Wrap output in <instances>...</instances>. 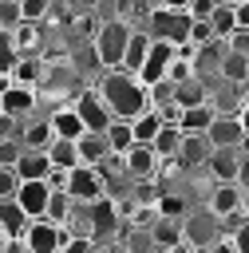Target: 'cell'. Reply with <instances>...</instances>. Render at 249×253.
Listing matches in <instances>:
<instances>
[{
  "label": "cell",
  "mask_w": 249,
  "mask_h": 253,
  "mask_svg": "<svg viewBox=\"0 0 249 253\" xmlns=\"http://www.w3.org/2000/svg\"><path fill=\"white\" fill-rule=\"evenodd\" d=\"M182 229H186V241L198 245V249H209L217 237H225V225H221V217H217L209 206L190 210V213L182 217Z\"/></svg>",
  "instance_id": "5"
},
{
  "label": "cell",
  "mask_w": 249,
  "mask_h": 253,
  "mask_svg": "<svg viewBox=\"0 0 249 253\" xmlns=\"http://www.w3.org/2000/svg\"><path fill=\"white\" fill-rule=\"evenodd\" d=\"M12 36H16V43H20L24 51H36V47H40V24H36V20H24Z\"/></svg>",
  "instance_id": "31"
},
{
  "label": "cell",
  "mask_w": 249,
  "mask_h": 253,
  "mask_svg": "<svg viewBox=\"0 0 249 253\" xmlns=\"http://www.w3.org/2000/svg\"><path fill=\"white\" fill-rule=\"evenodd\" d=\"M71 103H75V111L83 115L87 130H107V126L115 123V111L107 107V99L99 95V87H91V91H79Z\"/></svg>",
  "instance_id": "9"
},
{
  "label": "cell",
  "mask_w": 249,
  "mask_h": 253,
  "mask_svg": "<svg viewBox=\"0 0 249 253\" xmlns=\"http://www.w3.org/2000/svg\"><path fill=\"white\" fill-rule=\"evenodd\" d=\"M59 253H99V241L95 237H67V245Z\"/></svg>",
  "instance_id": "38"
},
{
  "label": "cell",
  "mask_w": 249,
  "mask_h": 253,
  "mask_svg": "<svg viewBox=\"0 0 249 253\" xmlns=\"http://www.w3.org/2000/svg\"><path fill=\"white\" fill-rule=\"evenodd\" d=\"M241 210L249 213V186H241Z\"/></svg>",
  "instance_id": "45"
},
{
  "label": "cell",
  "mask_w": 249,
  "mask_h": 253,
  "mask_svg": "<svg viewBox=\"0 0 249 253\" xmlns=\"http://www.w3.org/2000/svg\"><path fill=\"white\" fill-rule=\"evenodd\" d=\"M221 79L225 83H249V55H241V51H225V59H221Z\"/></svg>",
  "instance_id": "28"
},
{
  "label": "cell",
  "mask_w": 249,
  "mask_h": 253,
  "mask_svg": "<svg viewBox=\"0 0 249 253\" xmlns=\"http://www.w3.org/2000/svg\"><path fill=\"white\" fill-rule=\"evenodd\" d=\"M166 123H170V119H166L162 111L146 107L142 115H134V119H130V126H134V142H154V138H158V130H162Z\"/></svg>",
  "instance_id": "21"
},
{
  "label": "cell",
  "mask_w": 249,
  "mask_h": 253,
  "mask_svg": "<svg viewBox=\"0 0 249 253\" xmlns=\"http://www.w3.org/2000/svg\"><path fill=\"white\" fill-rule=\"evenodd\" d=\"M123 158H126L130 182H154V178H158V170H162V154L154 150V142H134Z\"/></svg>",
  "instance_id": "10"
},
{
  "label": "cell",
  "mask_w": 249,
  "mask_h": 253,
  "mask_svg": "<svg viewBox=\"0 0 249 253\" xmlns=\"http://www.w3.org/2000/svg\"><path fill=\"white\" fill-rule=\"evenodd\" d=\"M79 154H83V162H91V166H103V162L115 154V146H111L107 130H87V134L79 138Z\"/></svg>",
  "instance_id": "18"
},
{
  "label": "cell",
  "mask_w": 249,
  "mask_h": 253,
  "mask_svg": "<svg viewBox=\"0 0 249 253\" xmlns=\"http://www.w3.org/2000/svg\"><path fill=\"white\" fill-rule=\"evenodd\" d=\"M47 154H51L55 170H71V166L83 162V154H79V138H55V142L47 146Z\"/></svg>",
  "instance_id": "24"
},
{
  "label": "cell",
  "mask_w": 249,
  "mask_h": 253,
  "mask_svg": "<svg viewBox=\"0 0 249 253\" xmlns=\"http://www.w3.org/2000/svg\"><path fill=\"white\" fill-rule=\"evenodd\" d=\"M209 40H221L217 28H213V20H194V28H190V47H202V43H209Z\"/></svg>",
  "instance_id": "32"
},
{
  "label": "cell",
  "mask_w": 249,
  "mask_h": 253,
  "mask_svg": "<svg viewBox=\"0 0 249 253\" xmlns=\"http://www.w3.org/2000/svg\"><path fill=\"white\" fill-rule=\"evenodd\" d=\"M209 154H213L209 134H186V142L178 150V162H182V170H206Z\"/></svg>",
  "instance_id": "15"
},
{
  "label": "cell",
  "mask_w": 249,
  "mask_h": 253,
  "mask_svg": "<svg viewBox=\"0 0 249 253\" xmlns=\"http://www.w3.org/2000/svg\"><path fill=\"white\" fill-rule=\"evenodd\" d=\"M107 138H111L115 154H126V150L134 146V126H130V119H115V123L107 126Z\"/></svg>",
  "instance_id": "29"
},
{
  "label": "cell",
  "mask_w": 249,
  "mask_h": 253,
  "mask_svg": "<svg viewBox=\"0 0 249 253\" xmlns=\"http://www.w3.org/2000/svg\"><path fill=\"white\" fill-rule=\"evenodd\" d=\"M0 253H32V245L24 237H4V249Z\"/></svg>",
  "instance_id": "41"
},
{
  "label": "cell",
  "mask_w": 249,
  "mask_h": 253,
  "mask_svg": "<svg viewBox=\"0 0 249 253\" xmlns=\"http://www.w3.org/2000/svg\"><path fill=\"white\" fill-rule=\"evenodd\" d=\"M67 194H71L75 202H83V206L107 198V174H103V166H91V162L71 166V170H67Z\"/></svg>",
  "instance_id": "4"
},
{
  "label": "cell",
  "mask_w": 249,
  "mask_h": 253,
  "mask_svg": "<svg viewBox=\"0 0 249 253\" xmlns=\"http://www.w3.org/2000/svg\"><path fill=\"white\" fill-rule=\"evenodd\" d=\"M24 24V0H0V28L16 32Z\"/></svg>",
  "instance_id": "30"
},
{
  "label": "cell",
  "mask_w": 249,
  "mask_h": 253,
  "mask_svg": "<svg viewBox=\"0 0 249 253\" xmlns=\"http://www.w3.org/2000/svg\"><path fill=\"white\" fill-rule=\"evenodd\" d=\"M182 55V43H174V40H154L150 43V55H146V63H142V71H138V79L150 87V83H158V79H166L170 75V63Z\"/></svg>",
  "instance_id": "7"
},
{
  "label": "cell",
  "mask_w": 249,
  "mask_h": 253,
  "mask_svg": "<svg viewBox=\"0 0 249 253\" xmlns=\"http://www.w3.org/2000/svg\"><path fill=\"white\" fill-rule=\"evenodd\" d=\"M237 119H241V126H245V134H249V99L241 103V111H237Z\"/></svg>",
  "instance_id": "44"
},
{
  "label": "cell",
  "mask_w": 249,
  "mask_h": 253,
  "mask_svg": "<svg viewBox=\"0 0 249 253\" xmlns=\"http://www.w3.org/2000/svg\"><path fill=\"white\" fill-rule=\"evenodd\" d=\"M233 12H237V28H249V0H237Z\"/></svg>",
  "instance_id": "43"
},
{
  "label": "cell",
  "mask_w": 249,
  "mask_h": 253,
  "mask_svg": "<svg viewBox=\"0 0 249 253\" xmlns=\"http://www.w3.org/2000/svg\"><path fill=\"white\" fill-rule=\"evenodd\" d=\"M241 158H245V146H213V154H209V162H206L209 182H237Z\"/></svg>",
  "instance_id": "11"
},
{
  "label": "cell",
  "mask_w": 249,
  "mask_h": 253,
  "mask_svg": "<svg viewBox=\"0 0 249 253\" xmlns=\"http://www.w3.org/2000/svg\"><path fill=\"white\" fill-rule=\"evenodd\" d=\"M206 206H209L217 217L237 213V210H241V182H213L209 194H206Z\"/></svg>",
  "instance_id": "14"
},
{
  "label": "cell",
  "mask_w": 249,
  "mask_h": 253,
  "mask_svg": "<svg viewBox=\"0 0 249 253\" xmlns=\"http://www.w3.org/2000/svg\"><path fill=\"white\" fill-rule=\"evenodd\" d=\"M154 241L158 245H166V249H178L182 241H186V229H182V217H158L154 225Z\"/></svg>",
  "instance_id": "27"
},
{
  "label": "cell",
  "mask_w": 249,
  "mask_h": 253,
  "mask_svg": "<svg viewBox=\"0 0 249 253\" xmlns=\"http://www.w3.org/2000/svg\"><path fill=\"white\" fill-rule=\"evenodd\" d=\"M36 99H40V87L36 83L8 79L4 83V95H0V111L4 115H16V119H32L36 115Z\"/></svg>",
  "instance_id": "8"
},
{
  "label": "cell",
  "mask_w": 249,
  "mask_h": 253,
  "mask_svg": "<svg viewBox=\"0 0 249 253\" xmlns=\"http://www.w3.org/2000/svg\"><path fill=\"white\" fill-rule=\"evenodd\" d=\"M24 178H51V170H55V162H51V154L47 150H24V158H20V166H16Z\"/></svg>",
  "instance_id": "25"
},
{
  "label": "cell",
  "mask_w": 249,
  "mask_h": 253,
  "mask_svg": "<svg viewBox=\"0 0 249 253\" xmlns=\"http://www.w3.org/2000/svg\"><path fill=\"white\" fill-rule=\"evenodd\" d=\"M225 43H229V51H241V55H249V28H233V32L225 36Z\"/></svg>",
  "instance_id": "39"
},
{
  "label": "cell",
  "mask_w": 249,
  "mask_h": 253,
  "mask_svg": "<svg viewBox=\"0 0 249 253\" xmlns=\"http://www.w3.org/2000/svg\"><path fill=\"white\" fill-rule=\"evenodd\" d=\"M47 119H51V126H55V138H83V134H87V123H83V115L75 111V103L55 107Z\"/></svg>",
  "instance_id": "17"
},
{
  "label": "cell",
  "mask_w": 249,
  "mask_h": 253,
  "mask_svg": "<svg viewBox=\"0 0 249 253\" xmlns=\"http://www.w3.org/2000/svg\"><path fill=\"white\" fill-rule=\"evenodd\" d=\"M206 253H237V245H233V237L225 233V237H217V241H213V245H209Z\"/></svg>",
  "instance_id": "42"
},
{
  "label": "cell",
  "mask_w": 249,
  "mask_h": 253,
  "mask_svg": "<svg viewBox=\"0 0 249 253\" xmlns=\"http://www.w3.org/2000/svg\"><path fill=\"white\" fill-rule=\"evenodd\" d=\"M67 225H59V221H51V217H36L32 225H28V233H24V241L32 245V253H59L63 245H67Z\"/></svg>",
  "instance_id": "6"
},
{
  "label": "cell",
  "mask_w": 249,
  "mask_h": 253,
  "mask_svg": "<svg viewBox=\"0 0 249 253\" xmlns=\"http://www.w3.org/2000/svg\"><path fill=\"white\" fill-rule=\"evenodd\" d=\"M229 237H233V245H237V253H249V217H245V221H241V225H237V229H233Z\"/></svg>",
  "instance_id": "40"
},
{
  "label": "cell",
  "mask_w": 249,
  "mask_h": 253,
  "mask_svg": "<svg viewBox=\"0 0 249 253\" xmlns=\"http://www.w3.org/2000/svg\"><path fill=\"white\" fill-rule=\"evenodd\" d=\"M24 138H4V146H0V166H20V158H24Z\"/></svg>",
  "instance_id": "34"
},
{
  "label": "cell",
  "mask_w": 249,
  "mask_h": 253,
  "mask_svg": "<svg viewBox=\"0 0 249 253\" xmlns=\"http://www.w3.org/2000/svg\"><path fill=\"white\" fill-rule=\"evenodd\" d=\"M158 213H162V217H186V198H178V194H158Z\"/></svg>",
  "instance_id": "35"
},
{
  "label": "cell",
  "mask_w": 249,
  "mask_h": 253,
  "mask_svg": "<svg viewBox=\"0 0 249 253\" xmlns=\"http://www.w3.org/2000/svg\"><path fill=\"white\" fill-rule=\"evenodd\" d=\"M20 138H24L28 150H47V146L55 142V126H51V119H36V115H32V119L24 123V134H20Z\"/></svg>",
  "instance_id": "20"
},
{
  "label": "cell",
  "mask_w": 249,
  "mask_h": 253,
  "mask_svg": "<svg viewBox=\"0 0 249 253\" xmlns=\"http://www.w3.org/2000/svg\"><path fill=\"white\" fill-rule=\"evenodd\" d=\"M213 28H217V36H221V40L237 28V12H233V4H221V8L213 12Z\"/></svg>",
  "instance_id": "33"
},
{
  "label": "cell",
  "mask_w": 249,
  "mask_h": 253,
  "mask_svg": "<svg viewBox=\"0 0 249 253\" xmlns=\"http://www.w3.org/2000/svg\"><path fill=\"white\" fill-rule=\"evenodd\" d=\"M51 8H55V0H24V20L43 24V20L51 16Z\"/></svg>",
  "instance_id": "37"
},
{
  "label": "cell",
  "mask_w": 249,
  "mask_h": 253,
  "mask_svg": "<svg viewBox=\"0 0 249 253\" xmlns=\"http://www.w3.org/2000/svg\"><path fill=\"white\" fill-rule=\"evenodd\" d=\"M206 134H209L213 146H249V134H245V126H241L237 115H217Z\"/></svg>",
  "instance_id": "13"
},
{
  "label": "cell",
  "mask_w": 249,
  "mask_h": 253,
  "mask_svg": "<svg viewBox=\"0 0 249 253\" xmlns=\"http://www.w3.org/2000/svg\"><path fill=\"white\" fill-rule=\"evenodd\" d=\"M202 103H209V79L190 75L186 83H178V111H186V107H202Z\"/></svg>",
  "instance_id": "23"
},
{
  "label": "cell",
  "mask_w": 249,
  "mask_h": 253,
  "mask_svg": "<svg viewBox=\"0 0 249 253\" xmlns=\"http://www.w3.org/2000/svg\"><path fill=\"white\" fill-rule=\"evenodd\" d=\"M221 4H237V0H221Z\"/></svg>",
  "instance_id": "46"
},
{
  "label": "cell",
  "mask_w": 249,
  "mask_h": 253,
  "mask_svg": "<svg viewBox=\"0 0 249 253\" xmlns=\"http://www.w3.org/2000/svg\"><path fill=\"white\" fill-rule=\"evenodd\" d=\"M130 36H134L130 20H103V28L95 36V51H99L103 67H123L126 47H130Z\"/></svg>",
  "instance_id": "3"
},
{
  "label": "cell",
  "mask_w": 249,
  "mask_h": 253,
  "mask_svg": "<svg viewBox=\"0 0 249 253\" xmlns=\"http://www.w3.org/2000/svg\"><path fill=\"white\" fill-rule=\"evenodd\" d=\"M95 87H99V95L107 99V107L115 111V119H134V115H142V111L150 107L146 83H142L134 71H126V67H107Z\"/></svg>",
  "instance_id": "1"
},
{
  "label": "cell",
  "mask_w": 249,
  "mask_h": 253,
  "mask_svg": "<svg viewBox=\"0 0 249 253\" xmlns=\"http://www.w3.org/2000/svg\"><path fill=\"white\" fill-rule=\"evenodd\" d=\"M190 28H194V16L190 8H174V4H158L146 12V32L154 40H174L182 47H190Z\"/></svg>",
  "instance_id": "2"
},
{
  "label": "cell",
  "mask_w": 249,
  "mask_h": 253,
  "mask_svg": "<svg viewBox=\"0 0 249 253\" xmlns=\"http://www.w3.org/2000/svg\"><path fill=\"white\" fill-rule=\"evenodd\" d=\"M182 142H186V130L170 119L162 130H158V138H154V150L162 154V158H178V150H182Z\"/></svg>",
  "instance_id": "26"
},
{
  "label": "cell",
  "mask_w": 249,
  "mask_h": 253,
  "mask_svg": "<svg viewBox=\"0 0 249 253\" xmlns=\"http://www.w3.org/2000/svg\"><path fill=\"white\" fill-rule=\"evenodd\" d=\"M32 221H36V217H32V213H28L16 198L0 202V237H24Z\"/></svg>",
  "instance_id": "16"
},
{
  "label": "cell",
  "mask_w": 249,
  "mask_h": 253,
  "mask_svg": "<svg viewBox=\"0 0 249 253\" xmlns=\"http://www.w3.org/2000/svg\"><path fill=\"white\" fill-rule=\"evenodd\" d=\"M150 43H154V36L146 32V28H134V36H130V47H126V59H123V67L126 71H142V63H146V55H150Z\"/></svg>",
  "instance_id": "22"
},
{
  "label": "cell",
  "mask_w": 249,
  "mask_h": 253,
  "mask_svg": "<svg viewBox=\"0 0 249 253\" xmlns=\"http://www.w3.org/2000/svg\"><path fill=\"white\" fill-rule=\"evenodd\" d=\"M0 174H4V194H0V202H8V198H16V194H20L24 174H20L16 166H0Z\"/></svg>",
  "instance_id": "36"
},
{
  "label": "cell",
  "mask_w": 249,
  "mask_h": 253,
  "mask_svg": "<svg viewBox=\"0 0 249 253\" xmlns=\"http://www.w3.org/2000/svg\"><path fill=\"white\" fill-rule=\"evenodd\" d=\"M213 119H217V111H213L209 103H202V107H186V111H178V115H174V123H178L186 134H206Z\"/></svg>",
  "instance_id": "19"
},
{
  "label": "cell",
  "mask_w": 249,
  "mask_h": 253,
  "mask_svg": "<svg viewBox=\"0 0 249 253\" xmlns=\"http://www.w3.org/2000/svg\"><path fill=\"white\" fill-rule=\"evenodd\" d=\"M51 194H55V186L47 182V178H24V186H20V194H16V202L32 213V217H47V206H51Z\"/></svg>",
  "instance_id": "12"
}]
</instances>
